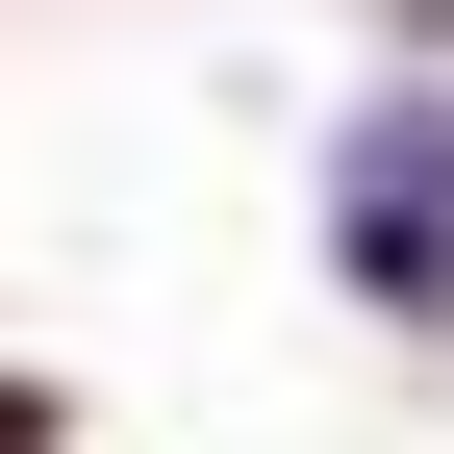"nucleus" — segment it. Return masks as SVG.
I'll return each mask as SVG.
<instances>
[{
    "label": "nucleus",
    "mask_w": 454,
    "mask_h": 454,
    "mask_svg": "<svg viewBox=\"0 0 454 454\" xmlns=\"http://www.w3.org/2000/svg\"><path fill=\"white\" fill-rule=\"evenodd\" d=\"M328 253H354V303H454V127H429V101H379V127H354Z\"/></svg>",
    "instance_id": "1"
}]
</instances>
